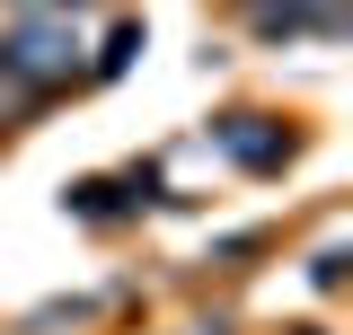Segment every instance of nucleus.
Segmentation results:
<instances>
[{
	"mask_svg": "<svg viewBox=\"0 0 353 335\" xmlns=\"http://www.w3.org/2000/svg\"><path fill=\"white\" fill-rule=\"evenodd\" d=\"M53 9H80V0H53Z\"/></svg>",
	"mask_w": 353,
	"mask_h": 335,
	"instance_id": "obj_1",
	"label": "nucleus"
}]
</instances>
